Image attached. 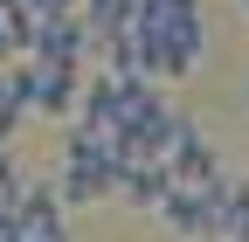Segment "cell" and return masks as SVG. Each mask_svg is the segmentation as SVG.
<instances>
[{"mask_svg": "<svg viewBox=\"0 0 249 242\" xmlns=\"http://www.w3.org/2000/svg\"><path fill=\"white\" fill-rule=\"evenodd\" d=\"M166 173H173V187H201V180H214V173H222V159H214V145L201 138V125H194V118H173Z\"/></svg>", "mask_w": 249, "mask_h": 242, "instance_id": "cell-3", "label": "cell"}, {"mask_svg": "<svg viewBox=\"0 0 249 242\" xmlns=\"http://www.w3.org/2000/svg\"><path fill=\"white\" fill-rule=\"evenodd\" d=\"M28 14H76V0H21Z\"/></svg>", "mask_w": 249, "mask_h": 242, "instance_id": "cell-5", "label": "cell"}, {"mask_svg": "<svg viewBox=\"0 0 249 242\" xmlns=\"http://www.w3.org/2000/svg\"><path fill=\"white\" fill-rule=\"evenodd\" d=\"M90 21L83 14H35V35H28V55L35 63H70V69H83L90 63Z\"/></svg>", "mask_w": 249, "mask_h": 242, "instance_id": "cell-2", "label": "cell"}, {"mask_svg": "<svg viewBox=\"0 0 249 242\" xmlns=\"http://www.w3.org/2000/svg\"><path fill=\"white\" fill-rule=\"evenodd\" d=\"M76 14L90 21V35H111V28L132 21V0H76Z\"/></svg>", "mask_w": 249, "mask_h": 242, "instance_id": "cell-4", "label": "cell"}, {"mask_svg": "<svg viewBox=\"0 0 249 242\" xmlns=\"http://www.w3.org/2000/svg\"><path fill=\"white\" fill-rule=\"evenodd\" d=\"M242 14H249V0H242Z\"/></svg>", "mask_w": 249, "mask_h": 242, "instance_id": "cell-7", "label": "cell"}, {"mask_svg": "<svg viewBox=\"0 0 249 242\" xmlns=\"http://www.w3.org/2000/svg\"><path fill=\"white\" fill-rule=\"evenodd\" d=\"M0 104H7V69H0Z\"/></svg>", "mask_w": 249, "mask_h": 242, "instance_id": "cell-6", "label": "cell"}, {"mask_svg": "<svg viewBox=\"0 0 249 242\" xmlns=\"http://www.w3.org/2000/svg\"><path fill=\"white\" fill-rule=\"evenodd\" d=\"M222 180H229V173L201 180V187H173V194L160 201V222H166L173 235H187V242H222Z\"/></svg>", "mask_w": 249, "mask_h": 242, "instance_id": "cell-1", "label": "cell"}]
</instances>
